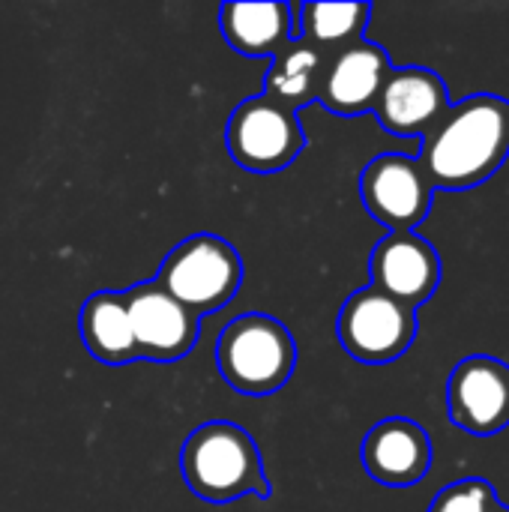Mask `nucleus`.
Wrapping results in <instances>:
<instances>
[{"instance_id":"nucleus-5","label":"nucleus","mask_w":509,"mask_h":512,"mask_svg":"<svg viewBox=\"0 0 509 512\" xmlns=\"http://www.w3.org/2000/svg\"><path fill=\"white\" fill-rule=\"evenodd\" d=\"M342 348L366 366H384L399 360L417 339V312L387 297L378 288H360L351 294L336 318Z\"/></svg>"},{"instance_id":"nucleus-17","label":"nucleus","mask_w":509,"mask_h":512,"mask_svg":"<svg viewBox=\"0 0 509 512\" xmlns=\"http://www.w3.org/2000/svg\"><path fill=\"white\" fill-rule=\"evenodd\" d=\"M369 15H372L369 3H300L297 39H306L333 54L336 48L363 39Z\"/></svg>"},{"instance_id":"nucleus-8","label":"nucleus","mask_w":509,"mask_h":512,"mask_svg":"<svg viewBox=\"0 0 509 512\" xmlns=\"http://www.w3.org/2000/svg\"><path fill=\"white\" fill-rule=\"evenodd\" d=\"M126 309L138 360L177 363L183 360L201 333V318L177 303L156 279L126 291Z\"/></svg>"},{"instance_id":"nucleus-9","label":"nucleus","mask_w":509,"mask_h":512,"mask_svg":"<svg viewBox=\"0 0 509 512\" xmlns=\"http://www.w3.org/2000/svg\"><path fill=\"white\" fill-rule=\"evenodd\" d=\"M447 408L450 420L477 438L498 435L509 426V366L474 354L465 357L447 384Z\"/></svg>"},{"instance_id":"nucleus-13","label":"nucleus","mask_w":509,"mask_h":512,"mask_svg":"<svg viewBox=\"0 0 509 512\" xmlns=\"http://www.w3.org/2000/svg\"><path fill=\"white\" fill-rule=\"evenodd\" d=\"M360 459L375 483L390 489H408L429 474L432 441L420 423L408 417H390L369 429Z\"/></svg>"},{"instance_id":"nucleus-12","label":"nucleus","mask_w":509,"mask_h":512,"mask_svg":"<svg viewBox=\"0 0 509 512\" xmlns=\"http://www.w3.org/2000/svg\"><path fill=\"white\" fill-rule=\"evenodd\" d=\"M390 69V57L378 42H369L366 36L348 42L330 54L318 102L342 117L366 114L375 108Z\"/></svg>"},{"instance_id":"nucleus-18","label":"nucleus","mask_w":509,"mask_h":512,"mask_svg":"<svg viewBox=\"0 0 509 512\" xmlns=\"http://www.w3.org/2000/svg\"><path fill=\"white\" fill-rule=\"evenodd\" d=\"M492 504H498L495 489L486 480L471 477V480H459V483L441 489L429 512H489Z\"/></svg>"},{"instance_id":"nucleus-15","label":"nucleus","mask_w":509,"mask_h":512,"mask_svg":"<svg viewBox=\"0 0 509 512\" xmlns=\"http://www.w3.org/2000/svg\"><path fill=\"white\" fill-rule=\"evenodd\" d=\"M78 330L90 357L105 366H126L138 360L126 294L123 291H99L87 297L78 315Z\"/></svg>"},{"instance_id":"nucleus-3","label":"nucleus","mask_w":509,"mask_h":512,"mask_svg":"<svg viewBox=\"0 0 509 512\" xmlns=\"http://www.w3.org/2000/svg\"><path fill=\"white\" fill-rule=\"evenodd\" d=\"M216 366L237 393L270 396L294 375L297 345L282 321L249 312L222 330L216 342Z\"/></svg>"},{"instance_id":"nucleus-19","label":"nucleus","mask_w":509,"mask_h":512,"mask_svg":"<svg viewBox=\"0 0 509 512\" xmlns=\"http://www.w3.org/2000/svg\"><path fill=\"white\" fill-rule=\"evenodd\" d=\"M489 512H509V510L501 504V501H498V504H492V507H489Z\"/></svg>"},{"instance_id":"nucleus-7","label":"nucleus","mask_w":509,"mask_h":512,"mask_svg":"<svg viewBox=\"0 0 509 512\" xmlns=\"http://www.w3.org/2000/svg\"><path fill=\"white\" fill-rule=\"evenodd\" d=\"M360 198L390 231H414L432 210L435 186L417 156L384 153L363 168Z\"/></svg>"},{"instance_id":"nucleus-11","label":"nucleus","mask_w":509,"mask_h":512,"mask_svg":"<svg viewBox=\"0 0 509 512\" xmlns=\"http://www.w3.org/2000/svg\"><path fill=\"white\" fill-rule=\"evenodd\" d=\"M372 288L408 309L423 306L441 282V258L429 240L414 231H390L369 258Z\"/></svg>"},{"instance_id":"nucleus-1","label":"nucleus","mask_w":509,"mask_h":512,"mask_svg":"<svg viewBox=\"0 0 509 512\" xmlns=\"http://www.w3.org/2000/svg\"><path fill=\"white\" fill-rule=\"evenodd\" d=\"M509 156V102L480 93L450 105L423 138L417 162L435 189L465 192L486 183Z\"/></svg>"},{"instance_id":"nucleus-6","label":"nucleus","mask_w":509,"mask_h":512,"mask_svg":"<svg viewBox=\"0 0 509 512\" xmlns=\"http://www.w3.org/2000/svg\"><path fill=\"white\" fill-rule=\"evenodd\" d=\"M228 153L252 174H276L288 168L306 147L297 111L270 102L264 93L243 99L228 120Z\"/></svg>"},{"instance_id":"nucleus-2","label":"nucleus","mask_w":509,"mask_h":512,"mask_svg":"<svg viewBox=\"0 0 509 512\" xmlns=\"http://www.w3.org/2000/svg\"><path fill=\"white\" fill-rule=\"evenodd\" d=\"M180 471L186 486L207 504H231L243 495L270 498L258 444L243 426L228 420L204 423L186 438Z\"/></svg>"},{"instance_id":"nucleus-4","label":"nucleus","mask_w":509,"mask_h":512,"mask_svg":"<svg viewBox=\"0 0 509 512\" xmlns=\"http://www.w3.org/2000/svg\"><path fill=\"white\" fill-rule=\"evenodd\" d=\"M156 282L201 318L234 300L243 282V261L228 240L216 234H192L168 252Z\"/></svg>"},{"instance_id":"nucleus-14","label":"nucleus","mask_w":509,"mask_h":512,"mask_svg":"<svg viewBox=\"0 0 509 512\" xmlns=\"http://www.w3.org/2000/svg\"><path fill=\"white\" fill-rule=\"evenodd\" d=\"M300 3H225L219 9V27L228 45L246 57H276L297 30Z\"/></svg>"},{"instance_id":"nucleus-10","label":"nucleus","mask_w":509,"mask_h":512,"mask_svg":"<svg viewBox=\"0 0 509 512\" xmlns=\"http://www.w3.org/2000/svg\"><path fill=\"white\" fill-rule=\"evenodd\" d=\"M450 108L444 78L426 66L390 69L375 102L378 123L399 138H426Z\"/></svg>"},{"instance_id":"nucleus-16","label":"nucleus","mask_w":509,"mask_h":512,"mask_svg":"<svg viewBox=\"0 0 509 512\" xmlns=\"http://www.w3.org/2000/svg\"><path fill=\"white\" fill-rule=\"evenodd\" d=\"M270 72L264 75V96L288 111H300L312 99H318L321 78L330 60V51L306 42L291 39L276 57H270Z\"/></svg>"}]
</instances>
